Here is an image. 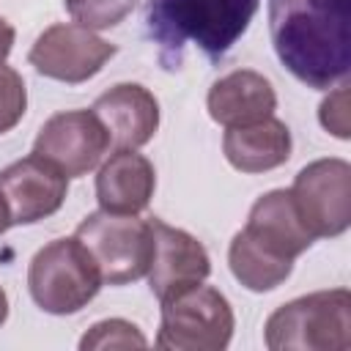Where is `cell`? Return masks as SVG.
Listing matches in <instances>:
<instances>
[{"label":"cell","instance_id":"6da1fadb","mask_svg":"<svg viewBox=\"0 0 351 351\" xmlns=\"http://www.w3.org/2000/svg\"><path fill=\"white\" fill-rule=\"evenodd\" d=\"M280 63L307 88L326 90L351 71V0H269Z\"/></svg>","mask_w":351,"mask_h":351},{"label":"cell","instance_id":"7a4b0ae2","mask_svg":"<svg viewBox=\"0 0 351 351\" xmlns=\"http://www.w3.org/2000/svg\"><path fill=\"white\" fill-rule=\"evenodd\" d=\"M261 0H148L145 30L167 71L181 69L192 44L208 60H222L247 33Z\"/></svg>","mask_w":351,"mask_h":351},{"label":"cell","instance_id":"3957f363","mask_svg":"<svg viewBox=\"0 0 351 351\" xmlns=\"http://www.w3.org/2000/svg\"><path fill=\"white\" fill-rule=\"evenodd\" d=\"M271 351H346L351 348V293L348 288L315 291L285 302L266 321Z\"/></svg>","mask_w":351,"mask_h":351},{"label":"cell","instance_id":"277c9868","mask_svg":"<svg viewBox=\"0 0 351 351\" xmlns=\"http://www.w3.org/2000/svg\"><path fill=\"white\" fill-rule=\"evenodd\" d=\"M33 302L52 315L80 313L101 288V274L77 236L44 244L27 269Z\"/></svg>","mask_w":351,"mask_h":351},{"label":"cell","instance_id":"5b68a950","mask_svg":"<svg viewBox=\"0 0 351 351\" xmlns=\"http://www.w3.org/2000/svg\"><path fill=\"white\" fill-rule=\"evenodd\" d=\"M233 307L211 285H189L162 299V324L154 340L165 351H222L233 337Z\"/></svg>","mask_w":351,"mask_h":351},{"label":"cell","instance_id":"8992f818","mask_svg":"<svg viewBox=\"0 0 351 351\" xmlns=\"http://www.w3.org/2000/svg\"><path fill=\"white\" fill-rule=\"evenodd\" d=\"M74 236L96 261L101 282L126 285L148 271L151 228L148 219H137V214L93 211L77 225Z\"/></svg>","mask_w":351,"mask_h":351},{"label":"cell","instance_id":"52a82bcc","mask_svg":"<svg viewBox=\"0 0 351 351\" xmlns=\"http://www.w3.org/2000/svg\"><path fill=\"white\" fill-rule=\"evenodd\" d=\"M313 239H335L351 225V165L346 159H315L302 167L288 189Z\"/></svg>","mask_w":351,"mask_h":351},{"label":"cell","instance_id":"ba28073f","mask_svg":"<svg viewBox=\"0 0 351 351\" xmlns=\"http://www.w3.org/2000/svg\"><path fill=\"white\" fill-rule=\"evenodd\" d=\"M112 55H115V47L99 38L93 30L77 22L74 25L60 22L47 27L33 41L27 60L38 74L77 85L96 77Z\"/></svg>","mask_w":351,"mask_h":351},{"label":"cell","instance_id":"9c48e42d","mask_svg":"<svg viewBox=\"0 0 351 351\" xmlns=\"http://www.w3.org/2000/svg\"><path fill=\"white\" fill-rule=\"evenodd\" d=\"M107 148L110 137L93 110H66L52 115L33 143V154L52 162L66 178L90 173Z\"/></svg>","mask_w":351,"mask_h":351},{"label":"cell","instance_id":"30bf717a","mask_svg":"<svg viewBox=\"0 0 351 351\" xmlns=\"http://www.w3.org/2000/svg\"><path fill=\"white\" fill-rule=\"evenodd\" d=\"M151 228V261H148V288L162 302L181 288L203 282L211 274V258L206 247L186 230L173 228L156 217L148 219Z\"/></svg>","mask_w":351,"mask_h":351},{"label":"cell","instance_id":"8fae6325","mask_svg":"<svg viewBox=\"0 0 351 351\" xmlns=\"http://www.w3.org/2000/svg\"><path fill=\"white\" fill-rule=\"evenodd\" d=\"M69 192V178L47 159L30 154L0 170V195L8 206L11 225H33L52 217Z\"/></svg>","mask_w":351,"mask_h":351},{"label":"cell","instance_id":"7c38bea8","mask_svg":"<svg viewBox=\"0 0 351 351\" xmlns=\"http://www.w3.org/2000/svg\"><path fill=\"white\" fill-rule=\"evenodd\" d=\"M90 110L115 148H140L159 129V101L137 82L112 85L93 101Z\"/></svg>","mask_w":351,"mask_h":351},{"label":"cell","instance_id":"4fadbf2b","mask_svg":"<svg viewBox=\"0 0 351 351\" xmlns=\"http://www.w3.org/2000/svg\"><path fill=\"white\" fill-rule=\"evenodd\" d=\"M206 107L217 123L230 129L274 115L277 93L263 74L252 69H236L208 88Z\"/></svg>","mask_w":351,"mask_h":351},{"label":"cell","instance_id":"5bb4252c","mask_svg":"<svg viewBox=\"0 0 351 351\" xmlns=\"http://www.w3.org/2000/svg\"><path fill=\"white\" fill-rule=\"evenodd\" d=\"M156 189L154 165L134 148H118L96 176V200L104 211L140 214Z\"/></svg>","mask_w":351,"mask_h":351},{"label":"cell","instance_id":"9a60e30c","mask_svg":"<svg viewBox=\"0 0 351 351\" xmlns=\"http://www.w3.org/2000/svg\"><path fill=\"white\" fill-rule=\"evenodd\" d=\"M244 230L252 239H258L263 247L291 261L299 258L313 244V233L304 228L288 189H271L261 195L250 208Z\"/></svg>","mask_w":351,"mask_h":351},{"label":"cell","instance_id":"2e32d148","mask_svg":"<svg viewBox=\"0 0 351 351\" xmlns=\"http://www.w3.org/2000/svg\"><path fill=\"white\" fill-rule=\"evenodd\" d=\"M291 148H293L291 129L274 115L255 121V123L230 126L222 140L225 159L241 173L274 170L288 162Z\"/></svg>","mask_w":351,"mask_h":351},{"label":"cell","instance_id":"e0dca14e","mask_svg":"<svg viewBox=\"0 0 351 351\" xmlns=\"http://www.w3.org/2000/svg\"><path fill=\"white\" fill-rule=\"evenodd\" d=\"M228 263H230V271L233 277L255 291V293H263V291H274L277 285H282L291 271H293V261L285 258V255H277L274 250L263 247L258 239H252L244 228L230 239V247H228Z\"/></svg>","mask_w":351,"mask_h":351},{"label":"cell","instance_id":"ac0fdd59","mask_svg":"<svg viewBox=\"0 0 351 351\" xmlns=\"http://www.w3.org/2000/svg\"><path fill=\"white\" fill-rule=\"evenodd\" d=\"M63 5L77 25L88 30H107L123 22L134 11L137 0H63Z\"/></svg>","mask_w":351,"mask_h":351},{"label":"cell","instance_id":"d6986e66","mask_svg":"<svg viewBox=\"0 0 351 351\" xmlns=\"http://www.w3.org/2000/svg\"><path fill=\"white\" fill-rule=\"evenodd\" d=\"M145 346H148L145 335L132 321H123V318L99 321L80 340L82 351H93V348H145Z\"/></svg>","mask_w":351,"mask_h":351},{"label":"cell","instance_id":"ffe728a7","mask_svg":"<svg viewBox=\"0 0 351 351\" xmlns=\"http://www.w3.org/2000/svg\"><path fill=\"white\" fill-rule=\"evenodd\" d=\"M27 110L25 80L16 69L0 63V134L11 132Z\"/></svg>","mask_w":351,"mask_h":351},{"label":"cell","instance_id":"44dd1931","mask_svg":"<svg viewBox=\"0 0 351 351\" xmlns=\"http://www.w3.org/2000/svg\"><path fill=\"white\" fill-rule=\"evenodd\" d=\"M318 121H321V126H324L329 134H335V137H340V140H348V134H351V112H348V85H346V82H340V85L321 101V107H318Z\"/></svg>","mask_w":351,"mask_h":351},{"label":"cell","instance_id":"7402d4cb","mask_svg":"<svg viewBox=\"0 0 351 351\" xmlns=\"http://www.w3.org/2000/svg\"><path fill=\"white\" fill-rule=\"evenodd\" d=\"M11 47H14V27H11V22H8V19H3V16H0V63L8 58Z\"/></svg>","mask_w":351,"mask_h":351},{"label":"cell","instance_id":"603a6c76","mask_svg":"<svg viewBox=\"0 0 351 351\" xmlns=\"http://www.w3.org/2000/svg\"><path fill=\"white\" fill-rule=\"evenodd\" d=\"M8 228H11V214H8V206H5V200L0 195V233H5Z\"/></svg>","mask_w":351,"mask_h":351},{"label":"cell","instance_id":"cb8c5ba5","mask_svg":"<svg viewBox=\"0 0 351 351\" xmlns=\"http://www.w3.org/2000/svg\"><path fill=\"white\" fill-rule=\"evenodd\" d=\"M5 318H8V296H5V291L0 288V326L5 324Z\"/></svg>","mask_w":351,"mask_h":351}]
</instances>
